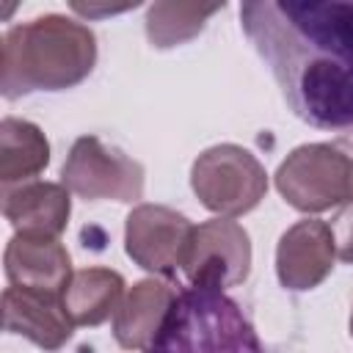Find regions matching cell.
I'll return each instance as SVG.
<instances>
[{"instance_id":"16","label":"cell","mask_w":353,"mask_h":353,"mask_svg":"<svg viewBox=\"0 0 353 353\" xmlns=\"http://www.w3.org/2000/svg\"><path fill=\"white\" fill-rule=\"evenodd\" d=\"M223 3L218 6H199V3H154L146 11V36L152 41V47L157 50H168V47H179L190 39H196L207 19L221 11Z\"/></svg>"},{"instance_id":"12","label":"cell","mask_w":353,"mask_h":353,"mask_svg":"<svg viewBox=\"0 0 353 353\" xmlns=\"http://www.w3.org/2000/svg\"><path fill=\"white\" fill-rule=\"evenodd\" d=\"M3 215L19 234L58 237L72 215L69 190L58 182H28L19 188H6Z\"/></svg>"},{"instance_id":"9","label":"cell","mask_w":353,"mask_h":353,"mask_svg":"<svg viewBox=\"0 0 353 353\" xmlns=\"http://www.w3.org/2000/svg\"><path fill=\"white\" fill-rule=\"evenodd\" d=\"M336 259L334 232L325 221L306 218L292 223L276 245V276L292 292L314 290L325 281Z\"/></svg>"},{"instance_id":"6","label":"cell","mask_w":353,"mask_h":353,"mask_svg":"<svg viewBox=\"0 0 353 353\" xmlns=\"http://www.w3.org/2000/svg\"><path fill=\"white\" fill-rule=\"evenodd\" d=\"M61 185L88 201H138L143 196V165L97 135H83L63 160Z\"/></svg>"},{"instance_id":"3","label":"cell","mask_w":353,"mask_h":353,"mask_svg":"<svg viewBox=\"0 0 353 353\" xmlns=\"http://www.w3.org/2000/svg\"><path fill=\"white\" fill-rule=\"evenodd\" d=\"M146 353H262V345L240 303L223 290L185 287Z\"/></svg>"},{"instance_id":"13","label":"cell","mask_w":353,"mask_h":353,"mask_svg":"<svg viewBox=\"0 0 353 353\" xmlns=\"http://www.w3.org/2000/svg\"><path fill=\"white\" fill-rule=\"evenodd\" d=\"M176 301V290L157 279H143L132 284L113 314V336L124 350H149L154 342L171 303Z\"/></svg>"},{"instance_id":"18","label":"cell","mask_w":353,"mask_h":353,"mask_svg":"<svg viewBox=\"0 0 353 353\" xmlns=\"http://www.w3.org/2000/svg\"><path fill=\"white\" fill-rule=\"evenodd\" d=\"M350 336H353V312H350Z\"/></svg>"},{"instance_id":"2","label":"cell","mask_w":353,"mask_h":353,"mask_svg":"<svg viewBox=\"0 0 353 353\" xmlns=\"http://www.w3.org/2000/svg\"><path fill=\"white\" fill-rule=\"evenodd\" d=\"M97 63V36L63 14L14 25L0 41V91L19 99L33 91H63L83 83Z\"/></svg>"},{"instance_id":"17","label":"cell","mask_w":353,"mask_h":353,"mask_svg":"<svg viewBox=\"0 0 353 353\" xmlns=\"http://www.w3.org/2000/svg\"><path fill=\"white\" fill-rule=\"evenodd\" d=\"M334 243H336V256L347 265H353V201L334 218Z\"/></svg>"},{"instance_id":"4","label":"cell","mask_w":353,"mask_h":353,"mask_svg":"<svg viewBox=\"0 0 353 353\" xmlns=\"http://www.w3.org/2000/svg\"><path fill=\"white\" fill-rule=\"evenodd\" d=\"M276 190L298 212H325L353 201V138L303 143L276 168Z\"/></svg>"},{"instance_id":"8","label":"cell","mask_w":353,"mask_h":353,"mask_svg":"<svg viewBox=\"0 0 353 353\" xmlns=\"http://www.w3.org/2000/svg\"><path fill=\"white\" fill-rule=\"evenodd\" d=\"M193 223L163 204H138L124 223L127 256L157 276H174L188 259L193 240Z\"/></svg>"},{"instance_id":"5","label":"cell","mask_w":353,"mask_h":353,"mask_svg":"<svg viewBox=\"0 0 353 353\" xmlns=\"http://www.w3.org/2000/svg\"><path fill=\"white\" fill-rule=\"evenodd\" d=\"M190 188L210 212L237 218L265 199L268 174L248 149L237 143H218L193 160Z\"/></svg>"},{"instance_id":"7","label":"cell","mask_w":353,"mask_h":353,"mask_svg":"<svg viewBox=\"0 0 353 353\" xmlns=\"http://www.w3.org/2000/svg\"><path fill=\"white\" fill-rule=\"evenodd\" d=\"M182 273L190 287H237L251 273L248 232L229 218H212L193 229Z\"/></svg>"},{"instance_id":"10","label":"cell","mask_w":353,"mask_h":353,"mask_svg":"<svg viewBox=\"0 0 353 353\" xmlns=\"http://www.w3.org/2000/svg\"><path fill=\"white\" fill-rule=\"evenodd\" d=\"M6 276L11 287L63 295L72 279V259L58 237L14 234L6 245Z\"/></svg>"},{"instance_id":"1","label":"cell","mask_w":353,"mask_h":353,"mask_svg":"<svg viewBox=\"0 0 353 353\" xmlns=\"http://www.w3.org/2000/svg\"><path fill=\"white\" fill-rule=\"evenodd\" d=\"M240 25L298 119L353 130V3L251 0L240 6Z\"/></svg>"},{"instance_id":"15","label":"cell","mask_w":353,"mask_h":353,"mask_svg":"<svg viewBox=\"0 0 353 353\" xmlns=\"http://www.w3.org/2000/svg\"><path fill=\"white\" fill-rule=\"evenodd\" d=\"M50 163V143L44 132L25 119H3L0 121V182L11 188L14 182L25 185V179L39 176Z\"/></svg>"},{"instance_id":"11","label":"cell","mask_w":353,"mask_h":353,"mask_svg":"<svg viewBox=\"0 0 353 353\" xmlns=\"http://www.w3.org/2000/svg\"><path fill=\"white\" fill-rule=\"evenodd\" d=\"M3 325L8 334L25 336L41 350L63 347L74 328L63 306V295L22 287H8L3 292Z\"/></svg>"},{"instance_id":"14","label":"cell","mask_w":353,"mask_h":353,"mask_svg":"<svg viewBox=\"0 0 353 353\" xmlns=\"http://www.w3.org/2000/svg\"><path fill=\"white\" fill-rule=\"evenodd\" d=\"M124 301V279L110 268H83L63 290V306L74 325H99Z\"/></svg>"}]
</instances>
